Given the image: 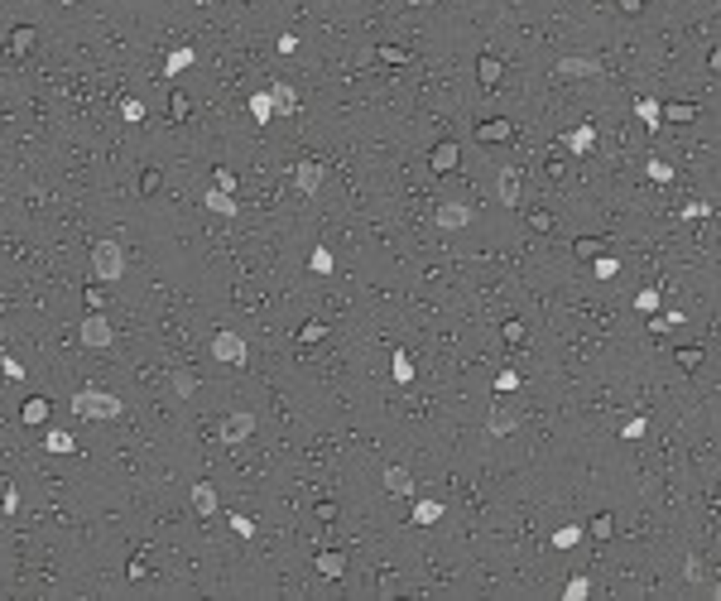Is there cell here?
Listing matches in <instances>:
<instances>
[{
  "instance_id": "obj_1",
  "label": "cell",
  "mask_w": 721,
  "mask_h": 601,
  "mask_svg": "<svg viewBox=\"0 0 721 601\" xmlns=\"http://www.w3.org/2000/svg\"><path fill=\"white\" fill-rule=\"evenodd\" d=\"M73 414H77V418H120V414H125V404L115 400L111 390L87 385V390H77V395H73Z\"/></svg>"
},
{
  "instance_id": "obj_2",
  "label": "cell",
  "mask_w": 721,
  "mask_h": 601,
  "mask_svg": "<svg viewBox=\"0 0 721 601\" xmlns=\"http://www.w3.org/2000/svg\"><path fill=\"white\" fill-rule=\"evenodd\" d=\"M92 275H97L102 284H120V275H125V250H120L115 241H97V246H92Z\"/></svg>"
},
{
  "instance_id": "obj_3",
  "label": "cell",
  "mask_w": 721,
  "mask_h": 601,
  "mask_svg": "<svg viewBox=\"0 0 721 601\" xmlns=\"http://www.w3.org/2000/svg\"><path fill=\"white\" fill-rule=\"evenodd\" d=\"M212 356H216L221 366H245V361H250V346H245V337H241V332L221 327V332L212 337Z\"/></svg>"
},
{
  "instance_id": "obj_4",
  "label": "cell",
  "mask_w": 721,
  "mask_h": 601,
  "mask_svg": "<svg viewBox=\"0 0 721 601\" xmlns=\"http://www.w3.org/2000/svg\"><path fill=\"white\" fill-rule=\"evenodd\" d=\"M77 342L92 346V351H106V346L115 342V327L106 322V313H87V317L77 322Z\"/></svg>"
},
{
  "instance_id": "obj_5",
  "label": "cell",
  "mask_w": 721,
  "mask_h": 601,
  "mask_svg": "<svg viewBox=\"0 0 721 601\" xmlns=\"http://www.w3.org/2000/svg\"><path fill=\"white\" fill-rule=\"evenodd\" d=\"M216 433H221V443H226V447H236V443H245V438L255 433V414H250V409H231V414L221 418V428H216Z\"/></svg>"
},
{
  "instance_id": "obj_6",
  "label": "cell",
  "mask_w": 721,
  "mask_h": 601,
  "mask_svg": "<svg viewBox=\"0 0 721 601\" xmlns=\"http://www.w3.org/2000/svg\"><path fill=\"white\" fill-rule=\"evenodd\" d=\"M322 178H327L322 159H299V164H294V188H299L303 198H312V193L322 188Z\"/></svg>"
},
{
  "instance_id": "obj_7",
  "label": "cell",
  "mask_w": 721,
  "mask_h": 601,
  "mask_svg": "<svg viewBox=\"0 0 721 601\" xmlns=\"http://www.w3.org/2000/svg\"><path fill=\"white\" fill-rule=\"evenodd\" d=\"M553 73H558V77H601L606 68H601L597 58H577V53H568V58H558Z\"/></svg>"
},
{
  "instance_id": "obj_8",
  "label": "cell",
  "mask_w": 721,
  "mask_h": 601,
  "mask_svg": "<svg viewBox=\"0 0 721 601\" xmlns=\"http://www.w3.org/2000/svg\"><path fill=\"white\" fill-rule=\"evenodd\" d=\"M457 164H462V145H457V140L433 145V154H428V169H433V174H452Z\"/></svg>"
},
{
  "instance_id": "obj_9",
  "label": "cell",
  "mask_w": 721,
  "mask_h": 601,
  "mask_svg": "<svg viewBox=\"0 0 721 601\" xmlns=\"http://www.w3.org/2000/svg\"><path fill=\"white\" fill-rule=\"evenodd\" d=\"M592 145H597V125H592V120H582L577 130H568V135H563V149H568V154H577V159H582V154H592Z\"/></svg>"
},
{
  "instance_id": "obj_10",
  "label": "cell",
  "mask_w": 721,
  "mask_h": 601,
  "mask_svg": "<svg viewBox=\"0 0 721 601\" xmlns=\"http://www.w3.org/2000/svg\"><path fill=\"white\" fill-rule=\"evenodd\" d=\"M433 221H438L442 231H462V226H471V207H467V202H442Z\"/></svg>"
},
{
  "instance_id": "obj_11",
  "label": "cell",
  "mask_w": 721,
  "mask_h": 601,
  "mask_svg": "<svg viewBox=\"0 0 721 601\" xmlns=\"http://www.w3.org/2000/svg\"><path fill=\"white\" fill-rule=\"evenodd\" d=\"M510 135H515V125H510L505 115H491V120L476 125V140H481V145H505Z\"/></svg>"
},
{
  "instance_id": "obj_12",
  "label": "cell",
  "mask_w": 721,
  "mask_h": 601,
  "mask_svg": "<svg viewBox=\"0 0 721 601\" xmlns=\"http://www.w3.org/2000/svg\"><path fill=\"white\" fill-rule=\"evenodd\" d=\"M515 428H519V409H500V404H496L491 418H486V433H491V438H510Z\"/></svg>"
},
{
  "instance_id": "obj_13",
  "label": "cell",
  "mask_w": 721,
  "mask_h": 601,
  "mask_svg": "<svg viewBox=\"0 0 721 601\" xmlns=\"http://www.w3.org/2000/svg\"><path fill=\"white\" fill-rule=\"evenodd\" d=\"M519 178H524V174H519L515 164H510V169H500V178H496V193H500V207H519Z\"/></svg>"
},
{
  "instance_id": "obj_14",
  "label": "cell",
  "mask_w": 721,
  "mask_h": 601,
  "mask_svg": "<svg viewBox=\"0 0 721 601\" xmlns=\"http://www.w3.org/2000/svg\"><path fill=\"white\" fill-rule=\"evenodd\" d=\"M265 92H270V101H274V115H294V111H299V92H294L289 82H270Z\"/></svg>"
},
{
  "instance_id": "obj_15",
  "label": "cell",
  "mask_w": 721,
  "mask_h": 601,
  "mask_svg": "<svg viewBox=\"0 0 721 601\" xmlns=\"http://www.w3.org/2000/svg\"><path fill=\"white\" fill-rule=\"evenodd\" d=\"M312 568H317L322 577H341V573H346V553H341V548H322V553L312 558Z\"/></svg>"
},
{
  "instance_id": "obj_16",
  "label": "cell",
  "mask_w": 721,
  "mask_h": 601,
  "mask_svg": "<svg viewBox=\"0 0 721 601\" xmlns=\"http://www.w3.org/2000/svg\"><path fill=\"white\" fill-rule=\"evenodd\" d=\"M34 44H39V34H34L29 24H19V29H10V39H5V48H10V53H19V58H24V53H29Z\"/></svg>"
},
{
  "instance_id": "obj_17",
  "label": "cell",
  "mask_w": 721,
  "mask_h": 601,
  "mask_svg": "<svg viewBox=\"0 0 721 601\" xmlns=\"http://www.w3.org/2000/svg\"><path fill=\"white\" fill-rule=\"evenodd\" d=\"M207 212H216V216H236V193H221V188H212L203 198Z\"/></svg>"
},
{
  "instance_id": "obj_18",
  "label": "cell",
  "mask_w": 721,
  "mask_h": 601,
  "mask_svg": "<svg viewBox=\"0 0 721 601\" xmlns=\"http://www.w3.org/2000/svg\"><path fill=\"white\" fill-rule=\"evenodd\" d=\"M385 486H390L395 496H413V477H409V467H385Z\"/></svg>"
},
{
  "instance_id": "obj_19",
  "label": "cell",
  "mask_w": 721,
  "mask_h": 601,
  "mask_svg": "<svg viewBox=\"0 0 721 601\" xmlns=\"http://www.w3.org/2000/svg\"><path fill=\"white\" fill-rule=\"evenodd\" d=\"M193 510H198V515H216V486H212V481H198V486H193Z\"/></svg>"
},
{
  "instance_id": "obj_20",
  "label": "cell",
  "mask_w": 721,
  "mask_h": 601,
  "mask_svg": "<svg viewBox=\"0 0 721 601\" xmlns=\"http://www.w3.org/2000/svg\"><path fill=\"white\" fill-rule=\"evenodd\" d=\"M635 115H639L649 130H659V120H664V106H659L654 97H639V101H635Z\"/></svg>"
},
{
  "instance_id": "obj_21",
  "label": "cell",
  "mask_w": 721,
  "mask_h": 601,
  "mask_svg": "<svg viewBox=\"0 0 721 601\" xmlns=\"http://www.w3.org/2000/svg\"><path fill=\"white\" fill-rule=\"evenodd\" d=\"M48 418V400L39 395V400H24V409H19V423H29V428H39Z\"/></svg>"
},
{
  "instance_id": "obj_22",
  "label": "cell",
  "mask_w": 721,
  "mask_h": 601,
  "mask_svg": "<svg viewBox=\"0 0 721 601\" xmlns=\"http://www.w3.org/2000/svg\"><path fill=\"white\" fill-rule=\"evenodd\" d=\"M193 58H198V53H193V48L183 44V48H174V53H169L164 73H169V77H178V73H188V68H193Z\"/></svg>"
},
{
  "instance_id": "obj_23",
  "label": "cell",
  "mask_w": 721,
  "mask_h": 601,
  "mask_svg": "<svg viewBox=\"0 0 721 601\" xmlns=\"http://www.w3.org/2000/svg\"><path fill=\"white\" fill-rule=\"evenodd\" d=\"M500 73H505V68H500V58H491V53H486V58L476 63V77H481V87H486V92H491V87L500 82Z\"/></svg>"
},
{
  "instance_id": "obj_24",
  "label": "cell",
  "mask_w": 721,
  "mask_h": 601,
  "mask_svg": "<svg viewBox=\"0 0 721 601\" xmlns=\"http://www.w3.org/2000/svg\"><path fill=\"white\" fill-rule=\"evenodd\" d=\"M413 524H438L442 519V501H413Z\"/></svg>"
},
{
  "instance_id": "obj_25",
  "label": "cell",
  "mask_w": 721,
  "mask_h": 601,
  "mask_svg": "<svg viewBox=\"0 0 721 601\" xmlns=\"http://www.w3.org/2000/svg\"><path fill=\"white\" fill-rule=\"evenodd\" d=\"M601 250H606L601 236H577V241H572V255H582V260H597Z\"/></svg>"
},
{
  "instance_id": "obj_26",
  "label": "cell",
  "mask_w": 721,
  "mask_h": 601,
  "mask_svg": "<svg viewBox=\"0 0 721 601\" xmlns=\"http://www.w3.org/2000/svg\"><path fill=\"white\" fill-rule=\"evenodd\" d=\"M169 380H174V395H178V400H193V395H198V376H193V371H174Z\"/></svg>"
},
{
  "instance_id": "obj_27",
  "label": "cell",
  "mask_w": 721,
  "mask_h": 601,
  "mask_svg": "<svg viewBox=\"0 0 721 601\" xmlns=\"http://www.w3.org/2000/svg\"><path fill=\"white\" fill-rule=\"evenodd\" d=\"M582 524H563V529H553V548H572V544H582Z\"/></svg>"
},
{
  "instance_id": "obj_28",
  "label": "cell",
  "mask_w": 721,
  "mask_h": 601,
  "mask_svg": "<svg viewBox=\"0 0 721 601\" xmlns=\"http://www.w3.org/2000/svg\"><path fill=\"white\" fill-rule=\"evenodd\" d=\"M592 275H597V279H616V275H620V260H616V255H606V250H601V255L592 260Z\"/></svg>"
},
{
  "instance_id": "obj_29",
  "label": "cell",
  "mask_w": 721,
  "mask_h": 601,
  "mask_svg": "<svg viewBox=\"0 0 721 601\" xmlns=\"http://www.w3.org/2000/svg\"><path fill=\"white\" fill-rule=\"evenodd\" d=\"M250 115H255L260 125H270V115H274V101H270V92H255V97H250Z\"/></svg>"
},
{
  "instance_id": "obj_30",
  "label": "cell",
  "mask_w": 721,
  "mask_h": 601,
  "mask_svg": "<svg viewBox=\"0 0 721 601\" xmlns=\"http://www.w3.org/2000/svg\"><path fill=\"white\" fill-rule=\"evenodd\" d=\"M587 592H592V577H568V587H563V601H587Z\"/></svg>"
},
{
  "instance_id": "obj_31",
  "label": "cell",
  "mask_w": 721,
  "mask_h": 601,
  "mask_svg": "<svg viewBox=\"0 0 721 601\" xmlns=\"http://www.w3.org/2000/svg\"><path fill=\"white\" fill-rule=\"evenodd\" d=\"M44 447H48V452H58V457H63V452H73V447H77V443H73V433H63V428H53V433H48V438H44Z\"/></svg>"
},
{
  "instance_id": "obj_32",
  "label": "cell",
  "mask_w": 721,
  "mask_h": 601,
  "mask_svg": "<svg viewBox=\"0 0 721 601\" xmlns=\"http://www.w3.org/2000/svg\"><path fill=\"white\" fill-rule=\"evenodd\" d=\"M664 115H668L673 125H688V120L697 115V106H688V101H673V106H664Z\"/></svg>"
},
{
  "instance_id": "obj_33",
  "label": "cell",
  "mask_w": 721,
  "mask_h": 601,
  "mask_svg": "<svg viewBox=\"0 0 721 601\" xmlns=\"http://www.w3.org/2000/svg\"><path fill=\"white\" fill-rule=\"evenodd\" d=\"M644 174H649L654 183H673V164H664V159H654V154H649V164H644Z\"/></svg>"
},
{
  "instance_id": "obj_34",
  "label": "cell",
  "mask_w": 721,
  "mask_h": 601,
  "mask_svg": "<svg viewBox=\"0 0 721 601\" xmlns=\"http://www.w3.org/2000/svg\"><path fill=\"white\" fill-rule=\"evenodd\" d=\"M308 265H312V275H332V265H337V260H332V250H327V246H317V250L308 255Z\"/></svg>"
},
{
  "instance_id": "obj_35",
  "label": "cell",
  "mask_w": 721,
  "mask_h": 601,
  "mask_svg": "<svg viewBox=\"0 0 721 601\" xmlns=\"http://www.w3.org/2000/svg\"><path fill=\"white\" fill-rule=\"evenodd\" d=\"M659 303H664L659 289H639V294H635V308H639V313H659Z\"/></svg>"
},
{
  "instance_id": "obj_36",
  "label": "cell",
  "mask_w": 721,
  "mask_h": 601,
  "mask_svg": "<svg viewBox=\"0 0 721 601\" xmlns=\"http://www.w3.org/2000/svg\"><path fill=\"white\" fill-rule=\"evenodd\" d=\"M673 361H678L683 371H693V366H702V346H678V351H673Z\"/></svg>"
},
{
  "instance_id": "obj_37",
  "label": "cell",
  "mask_w": 721,
  "mask_h": 601,
  "mask_svg": "<svg viewBox=\"0 0 721 601\" xmlns=\"http://www.w3.org/2000/svg\"><path fill=\"white\" fill-rule=\"evenodd\" d=\"M395 380H400V385H409V380H413V361H409V351H395Z\"/></svg>"
},
{
  "instance_id": "obj_38",
  "label": "cell",
  "mask_w": 721,
  "mask_h": 601,
  "mask_svg": "<svg viewBox=\"0 0 721 601\" xmlns=\"http://www.w3.org/2000/svg\"><path fill=\"white\" fill-rule=\"evenodd\" d=\"M380 58H385L390 68H404V63H409V48H400V44H385V48H380Z\"/></svg>"
},
{
  "instance_id": "obj_39",
  "label": "cell",
  "mask_w": 721,
  "mask_h": 601,
  "mask_svg": "<svg viewBox=\"0 0 721 601\" xmlns=\"http://www.w3.org/2000/svg\"><path fill=\"white\" fill-rule=\"evenodd\" d=\"M678 216H683V221H702V216H712V202H683Z\"/></svg>"
},
{
  "instance_id": "obj_40",
  "label": "cell",
  "mask_w": 721,
  "mask_h": 601,
  "mask_svg": "<svg viewBox=\"0 0 721 601\" xmlns=\"http://www.w3.org/2000/svg\"><path fill=\"white\" fill-rule=\"evenodd\" d=\"M322 337H327V322H308V327L299 332V342H303V346H317Z\"/></svg>"
},
{
  "instance_id": "obj_41",
  "label": "cell",
  "mask_w": 721,
  "mask_h": 601,
  "mask_svg": "<svg viewBox=\"0 0 721 601\" xmlns=\"http://www.w3.org/2000/svg\"><path fill=\"white\" fill-rule=\"evenodd\" d=\"M169 120H188V97H183V92L169 97Z\"/></svg>"
},
{
  "instance_id": "obj_42",
  "label": "cell",
  "mask_w": 721,
  "mask_h": 601,
  "mask_svg": "<svg viewBox=\"0 0 721 601\" xmlns=\"http://www.w3.org/2000/svg\"><path fill=\"white\" fill-rule=\"evenodd\" d=\"M510 390H519V371H500L496 376V395H510Z\"/></svg>"
},
{
  "instance_id": "obj_43",
  "label": "cell",
  "mask_w": 721,
  "mask_h": 601,
  "mask_svg": "<svg viewBox=\"0 0 721 601\" xmlns=\"http://www.w3.org/2000/svg\"><path fill=\"white\" fill-rule=\"evenodd\" d=\"M231 529H236L241 539H255V519H250V515H231Z\"/></svg>"
},
{
  "instance_id": "obj_44",
  "label": "cell",
  "mask_w": 721,
  "mask_h": 601,
  "mask_svg": "<svg viewBox=\"0 0 721 601\" xmlns=\"http://www.w3.org/2000/svg\"><path fill=\"white\" fill-rule=\"evenodd\" d=\"M611 529H616L611 515H597V519H592V534H597V539H611Z\"/></svg>"
},
{
  "instance_id": "obj_45",
  "label": "cell",
  "mask_w": 721,
  "mask_h": 601,
  "mask_svg": "<svg viewBox=\"0 0 721 601\" xmlns=\"http://www.w3.org/2000/svg\"><path fill=\"white\" fill-rule=\"evenodd\" d=\"M120 115H125V120H130V125H135V120H144V101H125V106H120Z\"/></svg>"
},
{
  "instance_id": "obj_46",
  "label": "cell",
  "mask_w": 721,
  "mask_h": 601,
  "mask_svg": "<svg viewBox=\"0 0 721 601\" xmlns=\"http://www.w3.org/2000/svg\"><path fill=\"white\" fill-rule=\"evenodd\" d=\"M505 342H510V346H519V342H524V322H519V317H510V322H505Z\"/></svg>"
},
{
  "instance_id": "obj_47",
  "label": "cell",
  "mask_w": 721,
  "mask_h": 601,
  "mask_svg": "<svg viewBox=\"0 0 721 601\" xmlns=\"http://www.w3.org/2000/svg\"><path fill=\"white\" fill-rule=\"evenodd\" d=\"M212 178H216V188H221V193H236V174H231V169H216Z\"/></svg>"
},
{
  "instance_id": "obj_48",
  "label": "cell",
  "mask_w": 721,
  "mask_h": 601,
  "mask_svg": "<svg viewBox=\"0 0 721 601\" xmlns=\"http://www.w3.org/2000/svg\"><path fill=\"white\" fill-rule=\"evenodd\" d=\"M0 371H5V376H10V380H24V366H19V361H15V356H0Z\"/></svg>"
},
{
  "instance_id": "obj_49",
  "label": "cell",
  "mask_w": 721,
  "mask_h": 601,
  "mask_svg": "<svg viewBox=\"0 0 721 601\" xmlns=\"http://www.w3.org/2000/svg\"><path fill=\"white\" fill-rule=\"evenodd\" d=\"M644 428H649V418H630V423L620 428V438H644Z\"/></svg>"
},
{
  "instance_id": "obj_50",
  "label": "cell",
  "mask_w": 721,
  "mask_h": 601,
  "mask_svg": "<svg viewBox=\"0 0 721 601\" xmlns=\"http://www.w3.org/2000/svg\"><path fill=\"white\" fill-rule=\"evenodd\" d=\"M529 226H534V231H553V212H534Z\"/></svg>"
},
{
  "instance_id": "obj_51",
  "label": "cell",
  "mask_w": 721,
  "mask_h": 601,
  "mask_svg": "<svg viewBox=\"0 0 721 601\" xmlns=\"http://www.w3.org/2000/svg\"><path fill=\"white\" fill-rule=\"evenodd\" d=\"M87 308H92V313H102V308H106V294H102V289H87Z\"/></svg>"
},
{
  "instance_id": "obj_52",
  "label": "cell",
  "mask_w": 721,
  "mask_h": 601,
  "mask_svg": "<svg viewBox=\"0 0 721 601\" xmlns=\"http://www.w3.org/2000/svg\"><path fill=\"white\" fill-rule=\"evenodd\" d=\"M683 322H688V313H678V308H673V313H664V327H683Z\"/></svg>"
},
{
  "instance_id": "obj_53",
  "label": "cell",
  "mask_w": 721,
  "mask_h": 601,
  "mask_svg": "<svg viewBox=\"0 0 721 601\" xmlns=\"http://www.w3.org/2000/svg\"><path fill=\"white\" fill-rule=\"evenodd\" d=\"M644 5H649V0H620V10H625V15H639Z\"/></svg>"
},
{
  "instance_id": "obj_54",
  "label": "cell",
  "mask_w": 721,
  "mask_h": 601,
  "mask_svg": "<svg viewBox=\"0 0 721 601\" xmlns=\"http://www.w3.org/2000/svg\"><path fill=\"white\" fill-rule=\"evenodd\" d=\"M73 5H82V0H73Z\"/></svg>"
}]
</instances>
